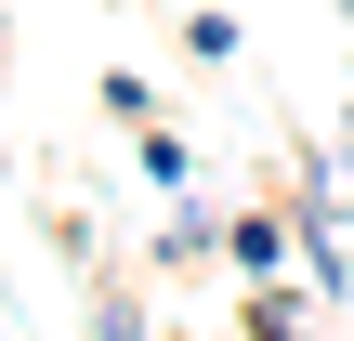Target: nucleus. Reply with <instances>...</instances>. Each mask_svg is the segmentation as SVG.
Returning a JSON list of instances; mask_svg holds the SVG:
<instances>
[{
	"mask_svg": "<svg viewBox=\"0 0 354 341\" xmlns=\"http://www.w3.org/2000/svg\"><path fill=\"white\" fill-rule=\"evenodd\" d=\"M184 53H197V66H236V13L197 0V13H184Z\"/></svg>",
	"mask_w": 354,
	"mask_h": 341,
	"instance_id": "nucleus-3",
	"label": "nucleus"
},
{
	"mask_svg": "<svg viewBox=\"0 0 354 341\" xmlns=\"http://www.w3.org/2000/svg\"><path fill=\"white\" fill-rule=\"evenodd\" d=\"M92 341H145V315H131V289H105V302H92Z\"/></svg>",
	"mask_w": 354,
	"mask_h": 341,
	"instance_id": "nucleus-5",
	"label": "nucleus"
},
{
	"mask_svg": "<svg viewBox=\"0 0 354 341\" xmlns=\"http://www.w3.org/2000/svg\"><path fill=\"white\" fill-rule=\"evenodd\" d=\"M289 263V210H236V276H276Z\"/></svg>",
	"mask_w": 354,
	"mask_h": 341,
	"instance_id": "nucleus-2",
	"label": "nucleus"
},
{
	"mask_svg": "<svg viewBox=\"0 0 354 341\" xmlns=\"http://www.w3.org/2000/svg\"><path fill=\"white\" fill-rule=\"evenodd\" d=\"M342 131H354V105H342Z\"/></svg>",
	"mask_w": 354,
	"mask_h": 341,
	"instance_id": "nucleus-6",
	"label": "nucleus"
},
{
	"mask_svg": "<svg viewBox=\"0 0 354 341\" xmlns=\"http://www.w3.org/2000/svg\"><path fill=\"white\" fill-rule=\"evenodd\" d=\"M236 341H302V289H276V276H263V289L236 302Z\"/></svg>",
	"mask_w": 354,
	"mask_h": 341,
	"instance_id": "nucleus-1",
	"label": "nucleus"
},
{
	"mask_svg": "<svg viewBox=\"0 0 354 341\" xmlns=\"http://www.w3.org/2000/svg\"><path fill=\"white\" fill-rule=\"evenodd\" d=\"M131 145H145V184H158V197H184V171H197V158H184V131H131Z\"/></svg>",
	"mask_w": 354,
	"mask_h": 341,
	"instance_id": "nucleus-4",
	"label": "nucleus"
}]
</instances>
